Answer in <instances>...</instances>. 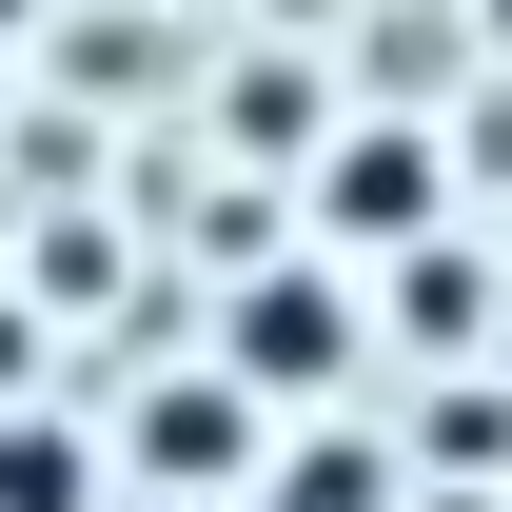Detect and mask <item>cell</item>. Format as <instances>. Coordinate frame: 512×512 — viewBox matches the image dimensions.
<instances>
[{
    "instance_id": "cell-5",
    "label": "cell",
    "mask_w": 512,
    "mask_h": 512,
    "mask_svg": "<svg viewBox=\"0 0 512 512\" xmlns=\"http://www.w3.org/2000/svg\"><path fill=\"white\" fill-rule=\"evenodd\" d=\"M276 493H296V512H375V453H296Z\"/></svg>"
},
{
    "instance_id": "cell-2",
    "label": "cell",
    "mask_w": 512,
    "mask_h": 512,
    "mask_svg": "<svg viewBox=\"0 0 512 512\" xmlns=\"http://www.w3.org/2000/svg\"><path fill=\"white\" fill-rule=\"evenodd\" d=\"M434 217H453V197H434V138H414V119H355L316 158V256H414Z\"/></svg>"
},
{
    "instance_id": "cell-3",
    "label": "cell",
    "mask_w": 512,
    "mask_h": 512,
    "mask_svg": "<svg viewBox=\"0 0 512 512\" xmlns=\"http://www.w3.org/2000/svg\"><path fill=\"white\" fill-rule=\"evenodd\" d=\"M138 453H158V473H237V453H256V394L237 375H158V394H138Z\"/></svg>"
},
{
    "instance_id": "cell-4",
    "label": "cell",
    "mask_w": 512,
    "mask_h": 512,
    "mask_svg": "<svg viewBox=\"0 0 512 512\" xmlns=\"http://www.w3.org/2000/svg\"><path fill=\"white\" fill-rule=\"evenodd\" d=\"M0 512H99V434L79 414H0Z\"/></svg>"
},
{
    "instance_id": "cell-1",
    "label": "cell",
    "mask_w": 512,
    "mask_h": 512,
    "mask_svg": "<svg viewBox=\"0 0 512 512\" xmlns=\"http://www.w3.org/2000/svg\"><path fill=\"white\" fill-rule=\"evenodd\" d=\"M355 355H375V296H355V256H276V276H237V316H217V375H237L256 414L335 394Z\"/></svg>"
}]
</instances>
